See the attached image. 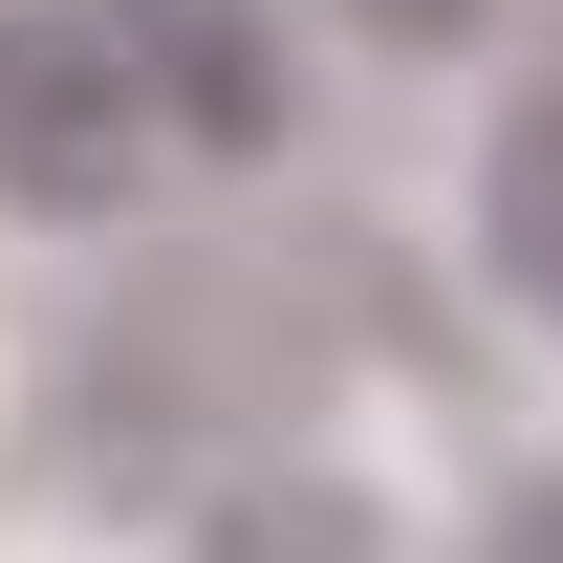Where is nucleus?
I'll use <instances>...</instances> for the list:
<instances>
[{
    "instance_id": "f257e3e1",
    "label": "nucleus",
    "mask_w": 563,
    "mask_h": 563,
    "mask_svg": "<svg viewBox=\"0 0 563 563\" xmlns=\"http://www.w3.org/2000/svg\"><path fill=\"white\" fill-rule=\"evenodd\" d=\"M152 174H174V131H152V66L109 0H0V196L22 217H131Z\"/></svg>"
},
{
    "instance_id": "f03ea898",
    "label": "nucleus",
    "mask_w": 563,
    "mask_h": 563,
    "mask_svg": "<svg viewBox=\"0 0 563 563\" xmlns=\"http://www.w3.org/2000/svg\"><path fill=\"white\" fill-rule=\"evenodd\" d=\"M109 22H131L152 131H174V152H217V174L282 152V22H261V0H109Z\"/></svg>"
},
{
    "instance_id": "7ed1b4c3",
    "label": "nucleus",
    "mask_w": 563,
    "mask_h": 563,
    "mask_svg": "<svg viewBox=\"0 0 563 563\" xmlns=\"http://www.w3.org/2000/svg\"><path fill=\"white\" fill-rule=\"evenodd\" d=\"M196 563H390V520H368L347 477H217L196 498Z\"/></svg>"
},
{
    "instance_id": "20e7f679",
    "label": "nucleus",
    "mask_w": 563,
    "mask_h": 563,
    "mask_svg": "<svg viewBox=\"0 0 563 563\" xmlns=\"http://www.w3.org/2000/svg\"><path fill=\"white\" fill-rule=\"evenodd\" d=\"M477 239H498V282H520V303L563 325V87L520 109V131H498V174H477Z\"/></svg>"
},
{
    "instance_id": "39448f33",
    "label": "nucleus",
    "mask_w": 563,
    "mask_h": 563,
    "mask_svg": "<svg viewBox=\"0 0 563 563\" xmlns=\"http://www.w3.org/2000/svg\"><path fill=\"white\" fill-rule=\"evenodd\" d=\"M368 44H455V22H477V0H347Z\"/></svg>"
},
{
    "instance_id": "423d86ee",
    "label": "nucleus",
    "mask_w": 563,
    "mask_h": 563,
    "mask_svg": "<svg viewBox=\"0 0 563 563\" xmlns=\"http://www.w3.org/2000/svg\"><path fill=\"white\" fill-rule=\"evenodd\" d=\"M498 563H563V477H542V498H520V520H498Z\"/></svg>"
}]
</instances>
